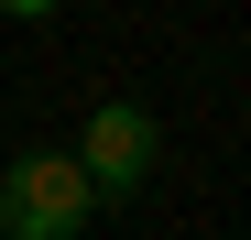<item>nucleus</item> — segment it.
Wrapping results in <instances>:
<instances>
[{
  "label": "nucleus",
  "mask_w": 251,
  "mask_h": 240,
  "mask_svg": "<svg viewBox=\"0 0 251 240\" xmlns=\"http://www.w3.org/2000/svg\"><path fill=\"white\" fill-rule=\"evenodd\" d=\"M88 175H76V153H22V164H0V240H76L88 229Z\"/></svg>",
  "instance_id": "f03ea898"
},
{
  "label": "nucleus",
  "mask_w": 251,
  "mask_h": 240,
  "mask_svg": "<svg viewBox=\"0 0 251 240\" xmlns=\"http://www.w3.org/2000/svg\"><path fill=\"white\" fill-rule=\"evenodd\" d=\"M76 175H88L99 208H131V196L164 175V131H153V109H142V98H99V109H88V142H76Z\"/></svg>",
  "instance_id": "f257e3e1"
}]
</instances>
